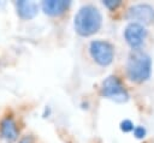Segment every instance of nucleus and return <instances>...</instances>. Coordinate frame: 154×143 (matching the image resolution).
Wrapping results in <instances>:
<instances>
[{"instance_id":"423d86ee","label":"nucleus","mask_w":154,"mask_h":143,"mask_svg":"<svg viewBox=\"0 0 154 143\" xmlns=\"http://www.w3.org/2000/svg\"><path fill=\"white\" fill-rule=\"evenodd\" d=\"M128 17L130 19L137 20L136 23L149 24L154 22V8L148 4H137L129 8Z\"/></svg>"},{"instance_id":"f8f14e48","label":"nucleus","mask_w":154,"mask_h":143,"mask_svg":"<svg viewBox=\"0 0 154 143\" xmlns=\"http://www.w3.org/2000/svg\"><path fill=\"white\" fill-rule=\"evenodd\" d=\"M120 4V1H116V0H105L103 1V5L106 6V7H108V8H116L118 5Z\"/></svg>"},{"instance_id":"39448f33","label":"nucleus","mask_w":154,"mask_h":143,"mask_svg":"<svg viewBox=\"0 0 154 143\" xmlns=\"http://www.w3.org/2000/svg\"><path fill=\"white\" fill-rule=\"evenodd\" d=\"M124 36H125L126 42L134 49H138V47L143 43V41L147 36V30L142 24L134 22V23H130L125 28Z\"/></svg>"},{"instance_id":"f03ea898","label":"nucleus","mask_w":154,"mask_h":143,"mask_svg":"<svg viewBox=\"0 0 154 143\" xmlns=\"http://www.w3.org/2000/svg\"><path fill=\"white\" fill-rule=\"evenodd\" d=\"M126 72L129 78L134 82L141 83L147 81L152 73L150 56L141 49H134L128 58Z\"/></svg>"},{"instance_id":"f257e3e1","label":"nucleus","mask_w":154,"mask_h":143,"mask_svg":"<svg viewBox=\"0 0 154 143\" xmlns=\"http://www.w3.org/2000/svg\"><path fill=\"white\" fill-rule=\"evenodd\" d=\"M75 30L81 36H90L99 31L102 24L100 11L91 5H85L78 10L75 16Z\"/></svg>"},{"instance_id":"9b49d317","label":"nucleus","mask_w":154,"mask_h":143,"mask_svg":"<svg viewBox=\"0 0 154 143\" xmlns=\"http://www.w3.org/2000/svg\"><path fill=\"white\" fill-rule=\"evenodd\" d=\"M134 135L136 138H143L146 136V129L143 126H136L134 127Z\"/></svg>"},{"instance_id":"20e7f679","label":"nucleus","mask_w":154,"mask_h":143,"mask_svg":"<svg viewBox=\"0 0 154 143\" xmlns=\"http://www.w3.org/2000/svg\"><path fill=\"white\" fill-rule=\"evenodd\" d=\"M89 52L91 58L101 66H108L114 58V49L113 46L102 40H95L90 42Z\"/></svg>"},{"instance_id":"1a4fd4ad","label":"nucleus","mask_w":154,"mask_h":143,"mask_svg":"<svg viewBox=\"0 0 154 143\" xmlns=\"http://www.w3.org/2000/svg\"><path fill=\"white\" fill-rule=\"evenodd\" d=\"M70 6L66 0H46L42 2V10L48 16H59Z\"/></svg>"},{"instance_id":"9d476101","label":"nucleus","mask_w":154,"mask_h":143,"mask_svg":"<svg viewBox=\"0 0 154 143\" xmlns=\"http://www.w3.org/2000/svg\"><path fill=\"white\" fill-rule=\"evenodd\" d=\"M120 129H122V131H124V132H129V131H131V130H134V124L130 121V120H123L122 123H120Z\"/></svg>"},{"instance_id":"0eeeda50","label":"nucleus","mask_w":154,"mask_h":143,"mask_svg":"<svg viewBox=\"0 0 154 143\" xmlns=\"http://www.w3.org/2000/svg\"><path fill=\"white\" fill-rule=\"evenodd\" d=\"M18 127L12 117H5L0 123V135L1 137L8 142L12 143L18 137Z\"/></svg>"},{"instance_id":"6e6552de","label":"nucleus","mask_w":154,"mask_h":143,"mask_svg":"<svg viewBox=\"0 0 154 143\" xmlns=\"http://www.w3.org/2000/svg\"><path fill=\"white\" fill-rule=\"evenodd\" d=\"M17 13L22 19H32L38 11V6L34 1H26V0H19L16 2Z\"/></svg>"},{"instance_id":"7ed1b4c3","label":"nucleus","mask_w":154,"mask_h":143,"mask_svg":"<svg viewBox=\"0 0 154 143\" xmlns=\"http://www.w3.org/2000/svg\"><path fill=\"white\" fill-rule=\"evenodd\" d=\"M101 94L105 97H108L111 100H114L116 102H126L129 100V94L122 82L116 76L107 77L101 85Z\"/></svg>"},{"instance_id":"ddd939ff","label":"nucleus","mask_w":154,"mask_h":143,"mask_svg":"<svg viewBox=\"0 0 154 143\" xmlns=\"http://www.w3.org/2000/svg\"><path fill=\"white\" fill-rule=\"evenodd\" d=\"M18 143H34V137L30 135H26V136L22 137Z\"/></svg>"}]
</instances>
